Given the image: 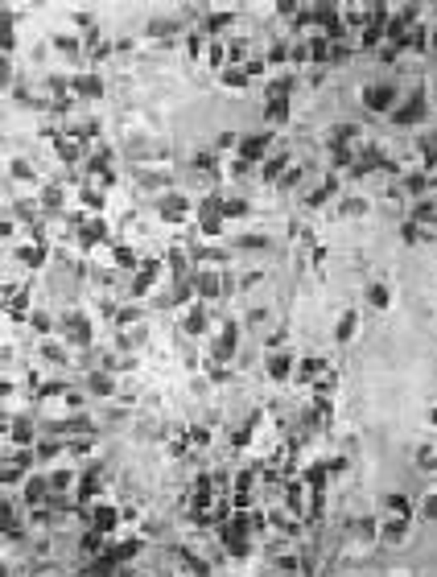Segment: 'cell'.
<instances>
[{
  "instance_id": "277c9868",
  "label": "cell",
  "mask_w": 437,
  "mask_h": 577,
  "mask_svg": "<svg viewBox=\"0 0 437 577\" xmlns=\"http://www.w3.org/2000/svg\"><path fill=\"white\" fill-rule=\"evenodd\" d=\"M326 371H330V367H326L322 359H301L297 363V384H317Z\"/></svg>"
},
{
  "instance_id": "d4e9b609",
  "label": "cell",
  "mask_w": 437,
  "mask_h": 577,
  "mask_svg": "<svg viewBox=\"0 0 437 577\" xmlns=\"http://www.w3.org/2000/svg\"><path fill=\"white\" fill-rule=\"evenodd\" d=\"M429 425H437V409H433V412H429Z\"/></svg>"
},
{
  "instance_id": "7c38bea8",
  "label": "cell",
  "mask_w": 437,
  "mask_h": 577,
  "mask_svg": "<svg viewBox=\"0 0 437 577\" xmlns=\"http://www.w3.org/2000/svg\"><path fill=\"white\" fill-rule=\"evenodd\" d=\"M161 215L170 218V223H177V218L186 215V198H165V202H161Z\"/></svg>"
},
{
  "instance_id": "484cf974",
  "label": "cell",
  "mask_w": 437,
  "mask_h": 577,
  "mask_svg": "<svg viewBox=\"0 0 437 577\" xmlns=\"http://www.w3.org/2000/svg\"><path fill=\"white\" fill-rule=\"evenodd\" d=\"M37 577H62V573H37Z\"/></svg>"
},
{
  "instance_id": "cb8c5ba5",
  "label": "cell",
  "mask_w": 437,
  "mask_h": 577,
  "mask_svg": "<svg viewBox=\"0 0 437 577\" xmlns=\"http://www.w3.org/2000/svg\"><path fill=\"white\" fill-rule=\"evenodd\" d=\"M247 322H252V326H264L268 313H264V310H252V313H247Z\"/></svg>"
},
{
  "instance_id": "ba28073f",
  "label": "cell",
  "mask_w": 437,
  "mask_h": 577,
  "mask_svg": "<svg viewBox=\"0 0 437 577\" xmlns=\"http://www.w3.org/2000/svg\"><path fill=\"white\" fill-rule=\"evenodd\" d=\"M355 330H359V313L346 310V313H342V322L334 326V338H339V342H346V338H355Z\"/></svg>"
},
{
  "instance_id": "5b68a950",
  "label": "cell",
  "mask_w": 437,
  "mask_h": 577,
  "mask_svg": "<svg viewBox=\"0 0 437 577\" xmlns=\"http://www.w3.org/2000/svg\"><path fill=\"white\" fill-rule=\"evenodd\" d=\"M218 285H223V276H218V272H198V276H194V293H198V297H218Z\"/></svg>"
},
{
  "instance_id": "7402d4cb",
  "label": "cell",
  "mask_w": 437,
  "mask_h": 577,
  "mask_svg": "<svg viewBox=\"0 0 437 577\" xmlns=\"http://www.w3.org/2000/svg\"><path fill=\"white\" fill-rule=\"evenodd\" d=\"M116 260H120L124 268H132V264H136V256H132V247H116Z\"/></svg>"
},
{
  "instance_id": "6da1fadb",
  "label": "cell",
  "mask_w": 437,
  "mask_h": 577,
  "mask_svg": "<svg viewBox=\"0 0 437 577\" xmlns=\"http://www.w3.org/2000/svg\"><path fill=\"white\" fill-rule=\"evenodd\" d=\"M380 540H388V544L409 540V515H384L380 520Z\"/></svg>"
},
{
  "instance_id": "44dd1931",
  "label": "cell",
  "mask_w": 437,
  "mask_h": 577,
  "mask_svg": "<svg viewBox=\"0 0 437 577\" xmlns=\"http://www.w3.org/2000/svg\"><path fill=\"white\" fill-rule=\"evenodd\" d=\"M21 260L25 264H42L46 256H42V247H21Z\"/></svg>"
},
{
  "instance_id": "5bb4252c",
  "label": "cell",
  "mask_w": 437,
  "mask_h": 577,
  "mask_svg": "<svg viewBox=\"0 0 437 577\" xmlns=\"http://www.w3.org/2000/svg\"><path fill=\"white\" fill-rule=\"evenodd\" d=\"M388 515H413V499L409 495H388Z\"/></svg>"
},
{
  "instance_id": "ffe728a7",
  "label": "cell",
  "mask_w": 437,
  "mask_h": 577,
  "mask_svg": "<svg viewBox=\"0 0 437 577\" xmlns=\"http://www.w3.org/2000/svg\"><path fill=\"white\" fill-rule=\"evenodd\" d=\"M223 215H247V202H243V198H227V202H223Z\"/></svg>"
},
{
  "instance_id": "d6986e66",
  "label": "cell",
  "mask_w": 437,
  "mask_h": 577,
  "mask_svg": "<svg viewBox=\"0 0 437 577\" xmlns=\"http://www.w3.org/2000/svg\"><path fill=\"white\" fill-rule=\"evenodd\" d=\"M339 211H342V215H363V211H367V202H363V198H346Z\"/></svg>"
},
{
  "instance_id": "3957f363",
  "label": "cell",
  "mask_w": 437,
  "mask_h": 577,
  "mask_svg": "<svg viewBox=\"0 0 437 577\" xmlns=\"http://www.w3.org/2000/svg\"><path fill=\"white\" fill-rule=\"evenodd\" d=\"M268 375H272V380H289L293 375V355L289 351H272V355H268Z\"/></svg>"
},
{
  "instance_id": "7a4b0ae2",
  "label": "cell",
  "mask_w": 437,
  "mask_h": 577,
  "mask_svg": "<svg viewBox=\"0 0 437 577\" xmlns=\"http://www.w3.org/2000/svg\"><path fill=\"white\" fill-rule=\"evenodd\" d=\"M392 99H396V87H388V83H380V87H367V91H363V103H367V107H375V112L392 107Z\"/></svg>"
},
{
  "instance_id": "52a82bcc",
  "label": "cell",
  "mask_w": 437,
  "mask_h": 577,
  "mask_svg": "<svg viewBox=\"0 0 437 577\" xmlns=\"http://www.w3.org/2000/svg\"><path fill=\"white\" fill-rule=\"evenodd\" d=\"M182 326H186V334H202V330H211V322H206V310H202V305H194V310L186 313V322H182Z\"/></svg>"
},
{
  "instance_id": "4fadbf2b",
  "label": "cell",
  "mask_w": 437,
  "mask_h": 577,
  "mask_svg": "<svg viewBox=\"0 0 437 577\" xmlns=\"http://www.w3.org/2000/svg\"><path fill=\"white\" fill-rule=\"evenodd\" d=\"M107 528H116V507H95V532H107Z\"/></svg>"
},
{
  "instance_id": "8fae6325",
  "label": "cell",
  "mask_w": 437,
  "mask_h": 577,
  "mask_svg": "<svg viewBox=\"0 0 437 577\" xmlns=\"http://www.w3.org/2000/svg\"><path fill=\"white\" fill-rule=\"evenodd\" d=\"M87 387H91L95 396H112V392H116V380H112V375H103V371H95V375L87 380Z\"/></svg>"
},
{
  "instance_id": "9c48e42d",
  "label": "cell",
  "mask_w": 437,
  "mask_h": 577,
  "mask_svg": "<svg viewBox=\"0 0 437 577\" xmlns=\"http://www.w3.org/2000/svg\"><path fill=\"white\" fill-rule=\"evenodd\" d=\"M62 326H66V334H71L74 342H87V338H91V326H87V322H83L78 313H71V317H66Z\"/></svg>"
},
{
  "instance_id": "ac0fdd59",
  "label": "cell",
  "mask_w": 437,
  "mask_h": 577,
  "mask_svg": "<svg viewBox=\"0 0 437 577\" xmlns=\"http://www.w3.org/2000/svg\"><path fill=\"white\" fill-rule=\"evenodd\" d=\"M285 116H289V103H285V99H272V103H268V120H285Z\"/></svg>"
},
{
  "instance_id": "e0dca14e",
  "label": "cell",
  "mask_w": 437,
  "mask_h": 577,
  "mask_svg": "<svg viewBox=\"0 0 437 577\" xmlns=\"http://www.w3.org/2000/svg\"><path fill=\"white\" fill-rule=\"evenodd\" d=\"M421 515H425V520H433V524H437V491H429V495L421 499Z\"/></svg>"
},
{
  "instance_id": "8992f818",
  "label": "cell",
  "mask_w": 437,
  "mask_h": 577,
  "mask_svg": "<svg viewBox=\"0 0 437 577\" xmlns=\"http://www.w3.org/2000/svg\"><path fill=\"white\" fill-rule=\"evenodd\" d=\"M268 148V136H247V141H240V157L243 161H260Z\"/></svg>"
},
{
  "instance_id": "2e32d148",
  "label": "cell",
  "mask_w": 437,
  "mask_h": 577,
  "mask_svg": "<svg viewBox=\"0 0 437 577\" xmlns=\"http://www.w3.org/2000/svg\"><path fill=\"white\" fill-rule=\"evenodd\" d=\"M367 301L384 310V305H388V288H384V285H367Z\"/></svg>"
},
{
  "instance_id": "9a60e30c",
  "label": "cell",
  "mask_w": 437,
  "mask_h": 577,
  "mask_svg": "<svg viewBox=\"0 0 437 577\" xmlns=\"http://www.w3.org/2000/svg\"><path fill=\"white\" fill-rule=\"evenodd\" d=\"M74 95H99V78H95V74L74 78Z\"/></svg>"
},
{
  "instance_id": "4316f807",
  "label": "cell",
  "mask_w": 437,
  "mask_h": 577,
  "mask_svg": "<svg viewBox=\"0 0 437 577\" xmlns=\"http://www.w3.org/2000/svg\"><path fill=\"white\" fill-rule=\"evenodd\" d=\"M433 99H437V91H433Z\"/></svg>"
},
{
  "instance_id": "603a6c76",
  "label": "cell",
  "mask_w": 437,
  "mask_h": 577,
  "mask_svg": "<svg viewBox=\"0 0 437 577\" xmlns=\"http://www.w3.org/2000/svg\"><path fill=\"white\" fill-rule=\"evenodd\" d=\"M264 235H243V240H240V247H264Z\"/></svg>"
},
{
  "instance_id": "30bf717a",
  "label": "cell",
  "mask_w": 437,
  "mask_h": 577,
  "mask_svg": "<svg viewBox=\"0 0 437 577\" xmlns=\"http://www.w3.org/2000/svg\"><path fill=\"white\" fill-rule=\"evenodd\" d=\"M416 466H421L425 474H437V445H421V450H416Z\"/></svg>"
}]
</instances>
